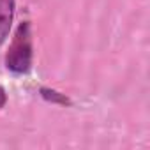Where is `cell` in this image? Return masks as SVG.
Masks as SVG:
<instances>
[{
    "label": "cell",
    "mask_w": 150,
    "mask_h": 150,
    "mask_svg": "<svg viewBox=\"0 0 150 150\" xmlns=\"http://www.w3.org/2000/svg\"><path fill=\"white\" fill-rule=\"evenodd\" d=\"M32 57H34L32 30L30 23L25 21L18 27L14 41L6 55V67L14 74H27L32 67Z\"/></svg>",
    "instance_id": "cell-1"
},
{
    "label": "cell",
    "mask_w": 150,
    "mask_h": 150,
    "mask_svg": "<svg viewBox=\"0 0 150 150\" xmlns=\"http://www.w3.org/2000/svg\"><path fill=\"white\" fill-rule=\"evenodd\" d=\"M6 101H7V96H6V90L0 87V108H2L4 104H6Z\"/></svg>",
    "instance_id": "cell-4"
},
{
    "label": "cell",
    "mask_w": 150,
    "mask_h": 150,
    "mask_svg": "<svg viewBox=\"0 0 150 150\" xmlns=\"http://www.w3.org/2000/svg\"><path fill=\"white\" fill-rule=\"evenodd\" d=\"M41 96H42L46 101H51V103H58V104H71V101H69L64 94H60V92H57V90L41 88Z\"/></svg>",
    "instance_id": "cell-3"
},
{
    "label": "cell",
    "mask_w": 150,
    "mask_h": 150,
    "mask_svg": "<svg viewBox=\"0 0 150 150\" xmlns=\"http://www.w3.org/2000/svg\"><path fill=\"white\" fill-rule=\"evenodd\" d=\"M14 4L16 0H0V44L9 35L14 18Z\"/></svg>",
    "instance_id": "cell-2"
}]
</instances>
